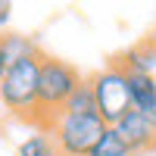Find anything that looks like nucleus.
Returning a JSON list of instances; mask_svg holds the SVG:
<instances>
[{"label": "nucleus", "instance_id": "obj_8", "mask_svg": "<svg viewBox=\"0 0 156 156\" xmlns=\"http://www.w3.org/2000/svg\"><path fill=\"white\" fill-rule=\"evenodd\" d=\"M62 112H75V115H87V112H97V103H94V87H90V81H87V78H84V81L75 87V94L66 100Z\"/></svg>", "mask_w": 156, "mask_h": 156}, {"label": "nucleus", "instance_id": "obj_5", "mask_svg": "<svg viewBox=\"0 0 156 156\" xmlns=\"http://www.w3.org/2000/svg\"><path fill=\"white\" fill-rule=\"evenodd\" d=\"M115 131H119V137L128 144V150L131 153H144V150H153L156 147V128L150 125V119L144 112H137V109H128L119 125H112Z\"/></svg>", "mask_w": 156, "mask_h": 156}, {"label": "nucleus", "instance_id": "obj_4", "mask_svg": "<svg viewBox=\"0 0 156 156\" xmlns=\"http://www.w3.org/2000/svg\"><path fill=\"white\" fill-rule=\"evenodd\" d=\"M94 87V103H97V115L103 125L112 128L119 125V119L131 109V94H128V78L119 62H109L106 69H100L97 75L87 78Z\"/></svg>", "mask_w": 156, "mask_h": 156}, {"label": "nucleus", "instance_id": "obj_7", "mask_svg": "<svg viewBox=\"0 0 156 156\" xmlns=\"http://www.w3.org/2000/svg\"><path fill=\"white\" fill-rule=\"evenodd\" d=\"M0 47H3V56H6V62H19V59H25V56L41 53V50H37V44L31 41L28 34H16V31L0 34Z\"/></svg>", "mask_w": 156, "mask_h": 156}, {"label": "nucleus", "instance_id": "obj_2", "mask_svg": "<svg viewBox=\"0 0 156 156\" xmlns=\"http://www.w3.org/2000/svg\"><path fill=\"white\" fill-rule=\"evenodd\" d=\"M41 59L44 53L25 56L19 62H9V69L0 81V103L22 119H34L37 109V84H41Z\"/></svg>", "mask_w": 156, "mask_h": 156}, {"label": "nucleus", "instance_id": "obj_1", "mask_svg": "<svg viewBox=\"0 0 156 156\" xmlns=\"http://www.w3.org/2000/svg\"><path fill=\"white\" fill-rule=\"evenodd\" d=\"M84 78L72 62L56 59V56H44L41 59V84H37V109H34V125H41L44 131L56 122V115L62 112L66 100L75 94V87Z\"/></svg>", "mask_w": 156, "mask_h": 156}, {"label": "nucleus", "instance_id": "obj_9", "mask_svg": "<svg viewBox=\"0 0 156 156\" xmlns=\"http://www.w3.org/2000/svg\"><path fill=\"white\" fill-rule=\"evenodd\" d=\"M90 156H131V150H128V144L119 137L115 128H106V131L100 134V140L94 144Z\"/></svg>", "mask_w": 156, "mask_h": 156}, {"label": "nucleus", "instance_id": "obj_11", "mask_svg": "<svg viewBox=\"0 0 156 156\" xmlns=\"http://www.w3.org/2000/svg\"><path fill=\"white\" fill-rule=\"evenodd\" d=\"M9 19H12V3L9 0H0V28H6Z\"/></svg>", "mask_w": 156, "mask_h": 156}, {"label": "nucleus", "instance_id": "obj_10", "mask_svg": "<svg viewBox=\"0 0 156 156\" xmlns=\"http://www.w3.org/2000/svg\"><path fill=\"white\" fill-rule=\"evenodd\" d=\"M19 156H59V150H56L53 140H50V134L37 131V134L25 137L19 144Z\"/></svg>", "mask_w": 156, "mask_h": 156}, {"label": "nucleus", "instance_id": "obj_12", "mask_svg": "<svg viewBox=\"0 0 156 156\" xmlns=\"http://www.w3.org/2000/svg\"><path fill=\"white\" fill-rule=\"evenodd\" d=\"M6 69H9V62H6V56H3V47H0V81H3Z\"/></svg>", "mask_w": 156, "mask_h": 156}, {"label": "nucleus", "instance_id": "obj_3", "mask_svg": "<svg viewBox=\"0 0 156 156\" xmlns=\"http://www.w3.org/2000/svg\"><path fill=\"white\" fill-rule=\"evenodd\" d=\"M103 131H106V125H103V119L97 112H87V115L59 112L56 122L44 134H50L59 156H90V150H94V144L100 140Z\"/></svg>", "mask_w": 156, "mask_h": 156}, {"label": "nucleus", "instance_id": "obj_6", "mask_svg": "<svg viewBox=\"0 0 156 156\" xmlns=\"http://www.w3.org/2000/svg\"><path fill=\"white\" fill-rule=\"evenodd\" d=\"M125 72H144V75H156V37L153 41H140L131 50L115 59Z\"/></svg>", "mask_w": 156, "mask_h": 156}]
</instances>
